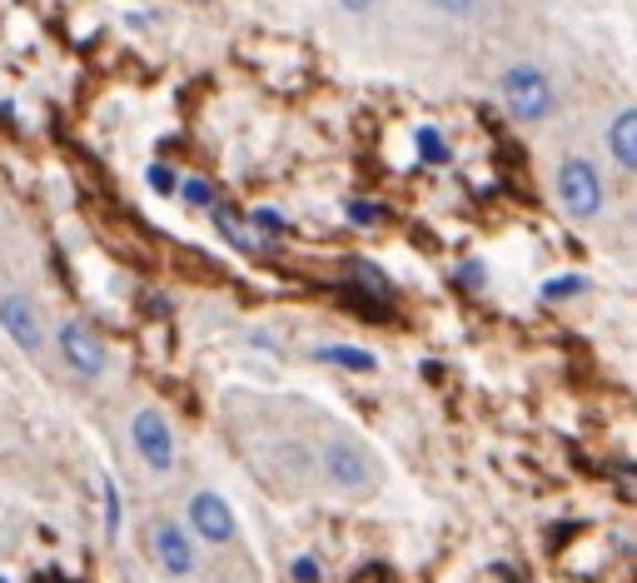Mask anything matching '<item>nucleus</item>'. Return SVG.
I'll use <instances>...</instances> for the list:
<instances>
[{"label":"nucleus","mask_w":637,"mask_h":583,"mask_svg":"<svg viewBox=\"0 0 637 583\" xmlns=\"http://www.w3.org/2000/svg\"><path fill=\"white\" fill-rule=\"evenodd\" d=\"M314 469H318V479H324V489L338 493V499H374L378 483H384V469H378L374 449L344 429L324 434V444H318V454H314Z\"/></svg>","instance_id":"obj_1"},{"label":"nucleus","mask_w":637,"mask_h":583,"mask_svg":"<svg viewBox=\"0 0 637 583\" xmlns=\"http://www.w3.org/2000/svg\"><path fill=\"white\" fill-rule=\"evenodd\" d=\"M498 105H503L518 125H543L557 115V81L547 75V65L513 61L498 75Z\"/></svg>","instance_id":"obj_2"},{"label":"nucleus","mask_w":637,"mask_h":583,"mask_svg":"<svg viewBox=\"0 0 637 583\" xmlns=\"http://www.w3.org/2000/svg\"><path fill=\"white\" fill-rule=\"evenodd\" d=\"M553 195H557V205H563L567 220H577V225L603 220V210H607V180L587 155H567V160H557Z\"/></svg>","instance_id":"obj_3"},{"label":"nucleus","mask_w":637,"mask_h":583,"mask_svg":"<svg viewBox=\"0 0 637 583\" xmlns=\"http://www.w3.org/2000/svg\"><path fill=\"white\" fill-rule=\"evenodd\" d=\"M50 344H55L60 364H65L75 379H100V374L109 369V344L100 340L95 324H85V320H60Z\"/></svg>","instance_id":"obj_4"},{"label":"nucleus","mask_w":637,"mask_h":583,"mask_svg":"<svg viewBox=\"0 0 637 583\" xmlns=\"http://www.w3.org/2000/svg\"><path fill=\"white\" fill-rule=\"evenodd\" d=\"M185 529L195 543H209V549H229L239 539V519L224 503V493L215 489H195L185 503Z\"/></svg>","instance_id":"obj_5"},{"label":"nucleus","mask_w":637,"mask_h":583,"mask_svg":"<svg viewBox=\"0 0 637 583\" xmlns=\"http://www.w3.org/2000/svg\"><path fill=\"white\" fill-rule=\"evenodd\" d=\"M129 444H135L139 464H145L149 473H169V469H175V459H179L175 429H169V419L155 409V404L135 409V419H129Z\"/></svg>","instance_id":"obj_6"},{"label":"nucleus","mask_w":637,"mask_h":583,"mask_svg":"<svg viewBox=\"0 0 637 583\" xmlns=\"http://www.w3.org/2000/svg\"><path fill=\"white\" fill-rule=\"evenodd\" d=\"M0 330H6L10 344H15L20 354H30V360L50 350L45 314H40V304L20 290H0Z\"/></svg>","instance_id":"obj_7"},{"label":"nucleus","mask_w":637,"mask_h":583,"mask_svg":"<svg viewBox=\"0 0 637 583\" xmlns=\"http://www.w3.org/2000/svg\"><path fill=\"white\" fill-rule=\"evenodd\" d=\"M149 559H155L159 573H169V579H195V569H199V543L189 539L185 523L155 519V523H149Z\"/></svg>","instance_id":"obj_8"},{"label":"nucleus","mask_w":637,"mask_h":583,"mask_svg":"<svg viewBox=\"0 0 637 583\" xmlns=\"http://www.w3.org/2000/svg\"><path fill=\"white\" fill-rule=\"evenodd\" d=\"M607 155L623 175L637 170V111L633 105H617L613 121H607Z\"/></svg>","instance_id":"obj_9"},{"label":"nucleus","mask_w":637,"mask_h":583,"mask_svg":"<svg viewBox=\"0 0 637 583\" xmlns=\"http://www.w3.org/2000/svg\"><path fill=\"white\" fill-rule=\"evenodd\" d=\"M314 360L318 364H338V369H354V374L374 369V354H368V350H348V344H318Z\"/></svg>","instance_id":"obj_10"},{"label":"nucleus","mask_w":637,"mask_h":583,"mask_svg":"<svg viewBox=\"0 0 637 583\" xmlns=\"http://www.w3.org/2000/svg\"><path fill=\"white\" fill-rule=\"evenodd\" d=\"M424 6L453 25H473V21H483V11H488V0H424Z\"/></svg>","instance_id":"obj_11"},{"label":"nucleus","mask_w":637,"mask_h":583,"mask_svg":"<svg viewBox=\"0 0 637 583\" xmlns=\"http://www.w3.org/2000/svg\"><path fill=\"white\" fill-rule=\"evenodd\" d=\"M348 274H354V284H364V290H374L378 300H394V284H388V274L378 270L374 260H348Z\"/></svg>","instance_id":"obj_12"},{"label":"nucleus","mask_w":637,"mask_h":583,"mask_svg":"<svg viewBox=\"0 0 637 583\" xmlns=\"http://www.w3.org/2000/svg\"><path fill=\"white\" fill-rule=\"evenodd\" d=\"M418 160L428 165H448V140L438 131H418Z\"/></svg>","instance_id":"obj_13"},{"label":"nucleus","mask_w":637,"mask_h":583,"mask_svg":"<svg viewBox=\"0 0 637 583\" xmlns=\"http://www.w3.org/2000/svg\"><path fill=\"white\" fill-rule=\"evenodd\" d=\"M100 489H105V539H115L119 533V493H115V483H100Z\"/></svg>","instance_id":"obj_14"},{"label":"nucleus","mask_w":637,"mask_h":583,"mask_svg":"<svg viewBox=\"0 0 637 583\" xmlns=\"http://www.w3.org/2000/svg\"><path fill=\"white\" fill-rule=\"evenodd\" d=\"M149 190H155V195H175L179 190L175 170H169V165H149Z\"/></svg>","instance_id":"obj_15"},{"label":"nucleus","mask_w":637,"mask_h":583,"mask_svg":"<svg viewBox=\"0 0 637 583\" xmlns=\"http://www.w3.org/2000/svg\"><path fill=\"white\" fill-rule=\"evenodd\" d=\"M185 185V200L189 205H215V190H209V180H179Z\"/></svg>","instance_id":"obj_16"},{"label":"nucleus","mask_w":637,"mask_h":583,"mask_svg":"<svg viewBox=\"0 0 637 583\" xmlns=\"http://www.w3.org/2000/svg\"><path fill=\"white\" fill-rule=\"evenodd\" d=\"M577 290H587L583 280H547L543 284V300H563V294H577Z\"/></svg>","instance_id":"obj_17"},{"label":"nucleus","mask_w":637,"mask_h":583,"mask_svg":"<svg viewBox=\"0 0 637 583\" xmlns=\"http://www.w3.org/2000/svg\"><path fill=\"white\" fill-rule=\"evenodd\" d=\"M318 579H324V573H318V559H309V553L294 559V583H318Z\"/></svg>","instance_id":"obj_18"},{"label":"nucleus","mask_w":637,"mask_h":583,"mask_svg":"<svg viewBox=\"0 0 637 583\" xmlns=\"http://www.w3.org/2000/svg\"><path fill=\"white\" fill-rule=\"evenodd\" d=\"M374 6H378V0H338V11H344V15H368Z\"/></svg>","instance_id":"obj_19"},{"label":"nucleus","mask_w":637,"mask_h":583,"mask_svg":"<svg viewBox=\"0 0 637 583\" xmlns=\"http://www.w3.org/2000/svg\"><path fill=\"white\" fill-rule=\"evenodd\" d=\"M254 225H259V230H264V235H274V230H279V225H284V220H279L274 210H254Z\"/></svg>","instance_id":"obj_20"},{"label":"nucleus","mask_w":637,"mask_h":583,"mask_svg":"<svg viewBox=\"0 0 637 583\" xmlns=\"http://www.w3.org/2000/svg\"><path fill=\"white\" fill-rule=\"evenodd\" d=\"M374 205H348V220H374Z\"/></svg>","instance_id":"obj_21"},{"label":"nucleus","mask_w":637,"mask_h":583,"mask_svg":"<svg viewBox=\"0 0 637 583\" xmlns=\"http://www.w3.org/2000/svg\"><path fill=\"white\" fill-rule=\"evenodd\" d=\"M0 583H6V579H0Z\"/></svg>","instance_id":"obj_22"}]
</instances>
